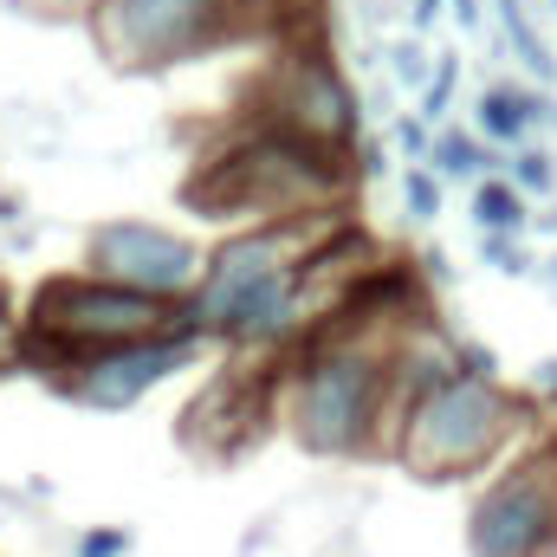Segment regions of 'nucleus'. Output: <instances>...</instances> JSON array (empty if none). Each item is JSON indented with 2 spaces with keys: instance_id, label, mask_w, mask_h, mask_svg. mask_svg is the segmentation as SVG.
Wrapping results in <instances>:
<instances>
[{
  "instance_id": "obj_1",
  "label": "nucleus",
  "mask_w": 557,
  "mask_h": 557,
  "mask_svg": "<svg viewBox=\"0 0 557 557\" xmlns=\"http://www.w3.org/2000/svg\"><path fill=\"white\" fill-rule=\"evenodd\" d=\"M318 247H324V227L305 214L267 221V227L227 240L195 285V318L227 337H292L311 318L305 267Z\"/></svg>"
},
{
  "instance_id": "obj_2",
  "label": "nucleus",
  "mask_w": 557,
  "mask_h": 557,
  "mask_svg": "<svg viewBox=\"0 0 557 557\" xmlns=\"http://www.w3.org/2000/svg\"><path fill=\"white\" fill-rule=\"evenodd\" d=\"M396 396V337H376L370 324L337 318L292 383V434L311 454H363L389 428Z\"/></svg>"
},
{
  "instance_id": "obj_3",
  "label": "nucleus",
  "mask_w": 557,
  "mask_h": 557,
  "mask_svg": "<svg viewBox=\"0 0 557 557\" xmlns=\"http://www.w3.org/2000/svg\"><path fill=\"white\" fill-rule=\"evenodd\" d=\"M519 428H525V409L499 383L454 370L428 396H416V409L396 428V454L421 480H473L519 441Z\"/></svg>"
},
{
  "instance_id": "obj_4",
  "label": "nucleus",
  "mask_w": 557,
  "mask_h": 557,
  "mask_svg": "<svg viewBox=\"0 0 557 557\" xmlns=\"http://www.w3.org/2000/svg\"><path fill=\"white\" fill-rule=\"evenodd\" d=\"M162 331H169V305L162 298L104 285V278H91V273L52 278L33 298V363L52 370V376L78 370L85 357H104V350H124V344H143V337H162Z\"/></svg>"
},
{
  "instance_id": "obj_5",
  "label": "nucleus",
  "mask_w": 557,
  "mask_h": 557,
  "mask_svg": "<svg viewBox=\"0 0 557 557\" xmlns=\"http://www.w3.org/2000/svg\"><path fill=\"white\" fill-rule=\"evenodd\" d=\"M240 0H98L91 33L117 65H175L234 26Z\"/></svg>"
},
{
  "instance_id": "obj_6",
  "label": "nucleus",
  "mask_w": 557,
  "mask_h": 557,
  "mask_svg": "<svg viewBox=\"0 0 557 557\" xmlns=\"http://www.w3.org/2000/svg\"><path fill=\"white\" fill-rule=\"evenodd\" d=\"M473 557H557V454L512 460L467 519Z\"/></svg>"
},
{
  "instance_id": "obj_7",
  "label": "nucleus",
  "mask_w": 557,
  "mask_h": 557,
  "mask_svg": "<svg viewBox=\"0 0 557 557\" xmlns=\"http://www.w3.org/2000/svg\"><path fill=\"white\" fill-rule=\"evenodd\" d=\"M208 273L201 247L169 234V227H149V221H104L91 234V278L104 285H124V292H143V298H182L195 292Z\"/></svg>"
},
{
  "instance_id": "obj_8",
  "label": "nucleus",
  "mask_w": 557,
  "mask_h": 557,
  "mask_svg": "<svg viewBox=\"0 0 557 557\" xmlns=\"http://www.w3.org/2000/svg\"><path fill=\"white\" fill-rule=\"evenodd\" d=\"M201 350L195 331H162V337H143V344H124V350H104V357H85L78 370L59 376V389L85 409H131L143 403L156 383H169L175 370H188Z\"/></svg>"
},
{
  "instance_id": "obj_9",
  "label": "nucleus",
  "mask_w": 557,
  "mask_h": 557,
  "mask_svg": "<svg viewBox=\"0 0 557 557\" xmlns=\"http://www.w3.org/2000/svg\"><path fill=\"white\" fill-rule=\"evenodd\" d=\"M273 124L344 156V143L357 131V98H350L344 72L324 59V46H298L285 59V72H278V85H273Z\"/></svg>"
},
{
  "instance_id": "obj_10",
  "label": "nucleus",
  "mask_w": 557,
  "mask_h": 557,
  "mask_svg": "<svg viewBox=\"0 0 557 557\" xmlns=\"http://www.w3.org/2000/svg\"><path fill=\"white\" fill-rule=\"evenodd\" d=\"M532 124H557V104L545 91H519V85H493L480 98V137L486 143H525Z\"/></svg>"
},
{
  "instance_id": "obj_11",
  "label": "nucleus",
  "mask_w": 557,
  "mask_h": 557,
  "mask_svg": "<svg viewBox=\"0 0 557 557\" xmlns=\"http://www.w3.org/2000/svg\"><path fill=\"white\" fill-rule=\"evenodd\" d=\"M532 221V208H525V195L506 182V175H486L480 188H473V227L480 234H519Z\"/></svg>"
},
{
  "instance_id": "obj_12",
  "label": "nucleus",
  "mask_w": 557,
  "mask_h": 557,
  "mask_svg": "<svg viewBox=\"0 0 557 557\" xmlns=\"http://www.w3.org/2000/svg\"><path fill=\"white\" fill-rule=\"evenodd\" d=\"M428 162H434V175H441V182H473V175H486V169H493V156L480 149V137H460V131H441L434 149H428Z\"/></svg>"
},
{
  "instance_id": "obj_13",
  "label": "nucleus",
  "mask_w": 557,
  "mask_h": 557,
  "mask_svg": "<svg viewBox=\"0 0 557 557\" xmlns=\"http://www.w3.org/2000/svg\"><path fill=\"white\" fill-rule=\"evenodd\" d=\"M493 13H499V26H506L512 52L525 59V72H539V78H557V59L545 52V39L532 33V20H525V0H493Z\"/></svg>"
},
{
  "instance_id": "obj_14",
  "label": "nucleus",
  "mask_w": 557,
  "mask_h": 557,
  "mask_svg": "<svg viewBox=\"0 0 557 557\" xmlns=\"http://www.w3.org/2000/svg\"><path fill=\"white\" fill-rule=\"evenodd\" d=\"M506 182H512L519 195H539V201H545V195L557 188V162H552V149H519V156H512V175H506Z\"/></svg>"
},
{
  "instance_id": "obj_15",
  "label": "nucleus",
  "mask_w": 557,
  "mask_h": 557,
  "mask_svg": "<svg viewBox=\"0 0 557 557\" xmlns=\"http://www.w3.org/2000/svg\"><path fill=\"white\" fill-rule=\"evenodd\" d=\"M454 59H441L434 72H428V85H421V124H441L447 117V104H454Z\"/></svg>"
},
{
  "instance_id": "obj_16",
  "label": "nucleus",
  "mask_w": 557,
  "mask_h": 557,
  "mask_svg": "<svg viewBox=\"0 0 557 557\" xmlns=\"http://www.w3.org/2000/svg\"><path fill=\"white\" fill-rule=\"evenodd\" d=\"M480 260L493 267V273H512V278H525V273H539L532 260H525V247L512 240V234H486V247H480Z\"/></svg>"
},
{
  "instance_id": "obj_17",
  "label": "nucleus",
  "mask_w": 557,
  "mask_h": 557,
  "mask_svg": "<svg viewBox=\"0 0 557 557\" xmlns=\"http://www.w3.org/2000/svg\"><path fill=\"white\" fill-rule=\"evenodd\" d=\"M403 201H409V214H416V221H434V214H441V175L409 169V175H403Z\"/></svg>"
},
{
  "instance_id": "obj_18",
  "label": "nucleus",
  "mask_w": 557,
  "mask_h": 557,
  "mask_svg": "<svg viewBox=\"0 0 557 557\" xmlns=\"http://www.w3.org/2000/svg\"><path fill=\"white\" fill-rule=\"evenodd\" d=\"M389 72H396L403 85H416L421 72H428V59H421V46H416V39H403V46H389Z\"/></svg>"
},
{
  "instance_id": "obj_19",
  "label": "nucleus",
  "mask_w": 557,
  "mask_h": 557,
  "mask_svg": "<svg viewBox=\"0 0 557 557\" xmlns=\"http://www.w3.org/2000/svg\"><path fill=\"white\" fill-rule=\"evenodd\" d=\"M124 552H131L124 532H85V539H78V557H124Z\"/></svg>"
},
{
  "instance_id": "obj_20",
  "label": "nucleus",
  "mask_w": 557,
  "mask_h": 557,
  "mask_svg": "<svg viewBox=\"0 0 557 557\" xmlns=\"http://www.w3.org/2000/svg\"><path fill=\"white\" fill-rule=\"evenodd\" d=\"M396 143H403L409 156H428V149H434V137H428V124H421V117H403V124H396Z\"/></svg>"
},
{
  "instance_id": "obj_21",
  "label": "nucleus",
  "mask_w": 557,
  "mask_h": 557,
  "mask_svg": "<svg viewBox=\"0 0 557 557\" xmlns=\"http://www.w3.org/2000/svg\"><path fill=\"white\" fill-rule=\"evenodd\" d=\"M532 396H545V403H557V357H545V363H532Z\"/></svg>"
},
{
  "instance_id": "obj_22",
  "label": "nucleus",
  "mask_w": 557,
  "mask_h": 557,
  "mask_svg": "<svg viewBox=\"0 0 557 557\" xmlns=\"http://www.w3.org/2000/svg\"><path fill=\"white\" fill-rule=\"evenodd\" d=\"M447 7H454V20H460V26H467V33H473V26H480V0H447Z\"/></svg>"
},
{
  "instance_id": "obj_23",
  "label": "nucleus",
  "mask_w": 557,
  "mask_h": 557,
  "mask_svg": "<svg viewBox=\"0 0 557 557\" xmlns=\"http://www.w3.org/2000/svg\"><path fill=\"white\" fill-rule=\"evenodd\" d=\"M441 7H447V0H416V26H434V20H441Z\"/></svg>"
},
{
  "instance_id": "obj_24",
  "label": "nucleus",
  "mask_w": 557,
  "mask_h": 557,
  "mask_svg": "<svg viewBox=\"0 0 557 557\" xmlns=\"http://www.w3.org/2000/svg\"><path fill=\"white\" fill-rule=\"evenodd\" d=\"M13 350V311H7V298H0V357Z\"/></svg>"
},
{
  "instance_id": "obj_25",
  "label": "nucleus",
  "mask_w": 557,
  "mask_h": 557,
  "mask_svg": "<svg viewBox=\"0 0 557 557\" xmlns=\"http://www.w3.org/2000/svg\"><path fill=\"white\" fill-rule=\"evenodd\" d=\"M539 278H552V285H557V260H545V267H539Z\"/></svg>"
},
{
  "instance_id": "obj_26",
  "label": "nucleus",
  "mask_w": 557,
  "mask_h": 557,
  "mask_svg": "<svg viewBox=\"0 0 557 557\" xmlns=\"http://www.w3.org/2000/svg\"><path fill=\"white\" fill-rule=\"evenodd\" d=\"M545 227H557V208H552V214H545Z\"/></svg>"
},
{
  "instance_id": "obj_27",
  "label": "nucleus",
  "mask_w": 557,
  "mask_h": 557,
  "mask_svg": "<svg viewBox=\"0 0 557 557\" xmlns=\"http://www.w3.org/2000/svg\"><path fill=\"white\" fill-rule=\"evenodd\" d=\"M552 7H557V0H552Z\"/></svg>"
}]
</instances>
